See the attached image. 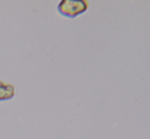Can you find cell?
Returning <instances> with one entry per match:
<instances>
[{"instance_id": "obj_1", "label": "cell", "mask_w": 150, "mask_h": 139, "mask_svg": "<svg viewBox=\"0 0 150 139\" xmlns=\"http://www.w3.org/2000/svg\"><path fill=\"white\" fill-rule=\"evenodd\" d=\"M88 6L89 3L85 0H61L57 5V10L61 16L74 18L84 13Z\"/></svg>"}, {"instance_id": "obj_2", "label": "cell", "mask_w": 150, "mask_h": 139, "mask_svg": "<svg viewBox=\"0 0 150 139\" xmlns=\"http://www.w3.org/2000/svg\"><path fill=\"white\" fill-rule=\"evenodd\" d=\"M14 96V86L11 84L4 83L0 81V101H5L13 98Z\"/></svg>"}]
</instances>
